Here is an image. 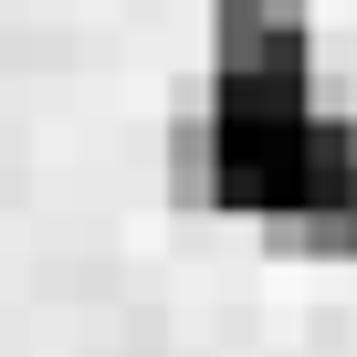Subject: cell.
Masks as SVG:
<instances>
[{
  "label": "cell",
  "mask_w": 357,
  "mask_h": 357,
  "mask_svg": "<svg viewBox=\"0 0 357 357\" xmlns=\"http://www.w3.org/2000/svg\"><path fill=\"white\" fill-rule=\"evenodd\" d=\"M221 63H305V0H211Z\"/></svg>",
  "instance_id": "obj_1"
}]
</instances>
